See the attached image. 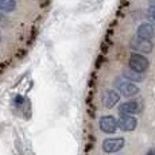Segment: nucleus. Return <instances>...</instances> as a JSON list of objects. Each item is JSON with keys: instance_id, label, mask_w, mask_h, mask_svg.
Listing matches in <instances>:
<instances>
[{"instance_id": "obj_1", "label": "nucleus", "mask_w": 155, "mask_h": 155, "mask_svg": "<svg viewBox=\"0 0 155 155\" xmlns=\"http://www.w3.org/2000/svg\"><path fill=\"white\" fill-rule=\"evenodd\" d=\"M148 66H150V62H148V59L144 55L134 53L130 57V69L139 71V73H144L148 69Z\"/></svg>"}, {"instance_id": "obj_7", "label": "nucleus", "mask_w": 155, "mask_h": 155, "mask_svg": "<svg viewBox=\"0 0 155 155\" xmlns=\"http://www.w3.org/2000/svg\"><path fill=\"white\" fill-rule=\"evenodd\" d=\"M136 126H138V120L130 115H123L117 121V127H120V130L123 131H134Z\"/></svg>"}, {"instance_id": "obj_6", "label": "nucleus", "mask_w": 155, "mask_h": 155, "mask_svg": "<svg viewBox=\"0 0 155 155\" xmlns=\"http://www.w3.org/2000/svg\"><path fill=\"white\" fill-rule=\"evenodd\" d=\"M100 128L105 134H113L117 130V120L113 116H103L100 119Z\"/></svg>"}, {"instance_id": "obj_12", "label": "nucleus", "mask_w": 155, "mask_h": 155, "mask_svg": "<svg viewBox=\"0 0 155 155\" xmlns=\"http://www.w3.org/2000/svg\"><path fill=\"white\" fill-rule=\"evenodd\" d=\"M147 15H148V19L155 25V5H151L147 11Z\"/></svg>"}, {"instance_id": "obj_2", "label": "nucleus", "mask_w": 155, "mask_h": 155, "mask_svg": "<svg viewBox=\"0 0 155 155\" xmlns=\"http://www.w3.org/2000/svg\"><path fill=\"white\" fill-rule=\"evenodd\" d=\"M130 46H131V49L138 51V53H151L153 51L154 45L150 39H143V38L136 37V38H132V39H131Z\"/></svg>"}, {"instance_id": "obj_3", "label": "nucleus", "mask_w": 155, "mask_h": 155, "mask_svg": "<svg viewBox=\"0 0 155 155\" xmlns=\"http://www.w3.org/2000/svg\"><path fill=\"white\" fill-rule=\"evenodd\" d=\"M116 84H117V88H119V91H120V93L126 97H134L140 92V89H139L138 86L135 84H132V82H130L128 80H123V81L117 80Z\"/></svg>"}, {"instance_id": "obj_5", "label": "nucleus", "mask_w": 155, "mask_h": 155, "mask_svg": "<svg viewBox=\"0 0 155 155\" xmlns=\"http://www.w3.org/2000/svg\"><path fill=\"white\" fill-rule=\"evenodd\" d=\"M101 100H103V105L105 107V108L111 109L115 107V104L119 103V100H120V93L116 92L115 89H108V91H105L103 93Z\"/></svg>"}, {"instance_id": "obj_9", "label": "nucleus", "mask_w": 155, "mask_h": 155, "mask_svg": "<svg viewBox=\"0 0 155 155\" xmlns=\"http://www.w3.org/2000/svg\"><path fill=\"white\" fill-rule=\"evenodd\" d=\"M139 109H140V104L136 101H127L119 107V112L121 115H132V113L138 112Z\"/></svg>"}, {"instance_id": "obj_11", "label": "nucleus", "mask_w": 155, "mask_h": 155, "mask_svg": "<svg viewBox=\"0 0 155 155\" xmlns=\"http://www.w3.org/2000/svg\"><path fill=\"white\" fill-rule=\"evenodd\" d=\"M16 8L15 0H0V11L3 12H12Z\"/></svg>"}, {"instance_id": "obj_4", "label": "nucleus", "mask_w": 155, "mask_h": 155, "mask_svg": "<svg viewBox=\"0 0 155 155\" xmlns=\"http://www.w3.org/2000/svg\"><path fill=\"white\" fill-rule=\"evenodd\" d=\"M124 139L123 138H109L103 142V150L108 154L117 153L124 147Z\"/></svg>"}, {"instance_id": "obj_10", "label": "nucleus", "mask_w": 155, "mask_h": 155, "mask_svg": "<svg viewBox=\"0 0 155 155\" xmlns=\"http://www.w3.org/2000/svg\"><path fill=\"white\" fill-rule=\"evenodd\" d=\"M124 78L128 80V81H135V82H140L144 80V74L143 73H139V71H135L132 69H128L124 71Z\"/></svg>"}, {"instance_id": "obj_8", "label": "nucleus", "mask_w": 155, "mask_h": 155, "mask_svg": "<svg viewBox=\"0 0 155 155\" xmlns=\"http://www.w3.org/2000/svg\"><path fill=\"white\" fill-rule=\"evenodd\" d=\"M155 35V28L151 23H142L138 28V37L143 39H153Z\"/></svg>"}, {"instance_id": "obj_13", "label": "nucleus", "mask_w": 155, "mask_h": 155, "mask_svg": "<svg viewBox=\"0 0 155 155\" xmlns=\"http://www.w3.org/2000/svg\"><path fill=\"white\" fill-rule=\"evenodd\" d=\"M146 155H155V150H150Z\"/></svg>"}]
</instances>
